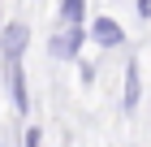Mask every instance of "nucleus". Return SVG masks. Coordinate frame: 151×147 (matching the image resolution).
<instances>
[{
	"instance_id": "obj_7",
	"label": "nucleus",
	"mask_w": 151,
	"mask_h": 147,
	"mask_svg": "<svg viewBox=\"0 0 151 147\" xmlns=\"http://www.w3.org/2000/svg\"><path fill=\"white\" fill-rule=\"evenodd\" d=\"M73 65H78V82H82V87H91V82L99 78V69H95V61H86V56H78V61H73Z\"/></svg>"
},
{
	"instance_id": "obj_2",
	"label": "nucleus",
	"mask_w": 151,
	"mask_h": 147,
	"mask_svg": "<svg viewBox=\"0 0 151 147\" xmlns=\"http://www.w3.org/2000/svg\"><path fill=\"white\" fill-rule=\"evenodd\" d=\"M26 48H30V26H26L22 17L0 22V61H4V65L26 61Z\"/></svg>"
},
{
	"instance_id": "obj_3",
	"label": "nucleus",
	"mask_w": 151,
	"mask_h": 147,
	"mask_svg": "<svg viewBox=\"0 0 151 147\" xmlns=\"http://www.w3.org/2000/svg\"><path fill=\"white\" fill-rule=\"evenodd\" d=\"M86 39H91L95 48H125V26L116 22V17H108V13H95L91 26H86Z\"/></svg>"
},
{
	"instance_id": "obj_5",
	"label": "nucleus",
	"mask_w": 151,
	"mask_h": 147,
	"mask_svg": "<svg viewBox=\"0 0 151 147\" xmlns=\"http://www.w3.org/2000/svg\"><path fill=\"white\" fill-rule=\"evenodd\" d=\"M142 104V69H138V56H125V74H121V108L125 113H138Z\"/></svg>"
},
{
	"instance_id": "obj_9",
	"label": "nucleus",
	"mask_w": 151,
	"mask_h": 147,
	"mask_svg": "<svg viewBox=\"0 0 151 147\" xmlns=\"http://www.w3.org/2000/svg\"><path fill=\"white\" fill-rule=\"evenodd\" d=\"M134 9H138L142 22H151V0H134Z\"/></svg>"
},
{
	"instance_id": "obj_8",
	"label": "nucleus",
	"mask_w": 151,
	"mask_h": 147,
	"mask_svg": "<svg viewBox=\"0 0 151 147\" xmlns=\"http://www.w3.org/2000/svg\"><path fill=\"white\" fill-rule=\"evenodd\" d=\"M22 147H43V130L39 125H26L22 130Z\"/></svg>"
},
{
	"instance_id": "obj_6",
	"label": "nucleus",
	"mask_w": 151,
	"mask_h": 147,
	"mask_svg": "<svg viewBox=\"0 0 151 147\" xmlns=\"http://www.w3.org/2000/svg\"><path fill=\"white\" fill-rule=\"evenodd\" d=\"M56 22L60 26H86V0H56Z\"/></svg>"
},
{
	"instance_id": "obj_1",
	"label": "nucleus",
	"mask_w": 151,
	"mask_h": 147,
	"mask_svg": "<svg viewBox=\"0 0 151 147\" xmlns=\"http://www.w3.org/2000/svg\"><path fill=\"white\" fill-rule=\"evenodd\" d=\"M82 48H86V26H60V30L47 35V56L65 65V61H78Z\"/></svg>"
},
{
	"instance_id": "obj_4",
	"label": "nucleus",
	"mask_w": 151,
	"mask_h": 147,
	"mask_svg": "<svg viewBox=\"0 0 151 147\" xmlns=\"http://www.w3.org/2000/svg\"><path fill=\"white\" fill-rule=\"evenodd\" d=\"M4 82H9V104H13V113H17V117H30V82H26L22 61L4 65Z\"/></svg>"
}]
</instances>
